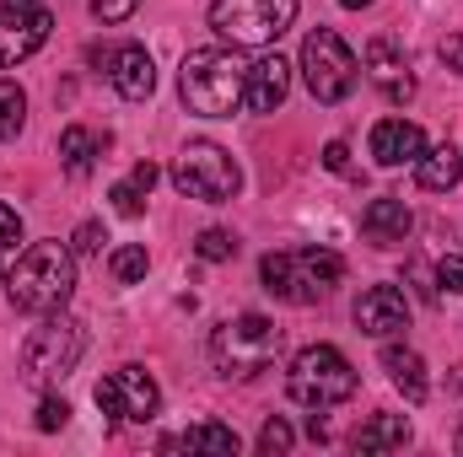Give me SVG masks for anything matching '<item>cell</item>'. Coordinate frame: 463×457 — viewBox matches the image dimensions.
Listing matches in <instances>:
<instances>
[{
  "label": "cell",
  "instance_id": "cell-22",
  "mask_svg": "<svg viewBox=\"0 0 463 457\" xmlns=\"http://www.w3.org/2000/svg\"><path fill=\"white\" fill-rule=\"evenodd\" d=\"M156 178H162V173H156V162H135V173H129L124 183L109 189V200H114L118 216H140V210H146V194L156 189Z\"/></svg>",
  "mask_w": 463,
  "mask_h": 457
},
{
  "label": "cell",
  "instance_id": "cell-19",
  "mask_svg": "<svg viewBox=\"0 0 463 457\" xmlns=\"http://www.w3.org/2000/svg\"><path fill=\"white\" fill-rule=\"evenodd\" d=\"M415 178H420V189H431V194H448V189L463 178V151H458V145H431V151H420V162H415Z\"/></svg>",
  "mask_w": 463,
  "mask_h": 457
},
{
  "label": "cell",
  "instance_id": "cell-10",
  "mask_svg": "<svg viewBox=\"0 0 463 457\" xmlns=\"http://www.w3.org/2000/svg\"><path fill=\"white\" fill-rule=\"evenodd\" d=\"M98 409L114 420H129V425H146L162 409V387L151 382L146 366H118L98 382Z\"/></svg>",
  "mask_w": 463,
  "mask_h": 457
},
{
  "label": "cell",
  "instance_id": "cell-36",
  "mask_svg": "<svg viewBox=\"0 0 463 457\" xmlns=\"http://www.w3.org/2000/svg\"><path fill=\"white\" fill-rule=\"evenodd\" d=\"M340 5H345V11H361V5H372V0H340Z\"/></svg>",
  "mask_w": 463,
  "mask_h": 457
},
{
  "label": "cell",
  "instance_id": "cell-7",
  "mask_svg": "<svg viewBox=\"0 0 463 457\" xmlns=\"http://www.w3.org/2000/svg\"><path fill=\"white\" fill-rule=\"evenodd\" d=\"M173 189L184 200H205V205H227L232 194L242 189V173L232 162L227 145L216 140H189L173 162Z\"/></svg>",
  "mask_w": 463,
  "mask_h": 457
},
{
  "label": "cell",
  "instance_id": "cell-38",
  "mask_svg": "<svg viewBox=\"0 0 463 457\" xmlns=\"http://www.w3.org/2000/svg\"><path fill=\"white\" fill-rule=\"evenodd\" d=\"M11 5H43V0H11Z\"/></svg>",
  "mask_w": 463,
  "mask_h": 457
},
{
  "label": "cell",
  "instance_id": "cell-29",
  "mask_svg": "<svg viewBox=\"0 0 463 457\" xmlns=\"http://www.w3.org/2000/svg\"><path fill=\"white\" fill-rule=\"evenodd\" d=\"M65 420H71V404L65 398H43L38 404V431H65Z\"/></svg>",
  "mask_w": 463,
  "mask_h": 457
},
{
  "label": "cell",
  "instance_id": "cell-13",
  "mask_svg": "<svg viewBox=\"0 0 463 457\" xmlns=\"http://www.w3.org/2000/svg\"><path fill=\"white\" fill-rule=\"evenodd\" d=\"M366 76L377 81V92L388 103H410L415 98V76H410V60L393 38H372L366 43Z\"/></svg>",
  "mask_w": 463,
  "mask_h": 457
},
{
  "label": "cell",
  "instance_id": "cell-18",
  "mask_svg": "<svg viewBox=\"0 0 463 457\" xmlns=\"http://www.w3.org/2000/svg\"><path fill=\"white\" fill-rule=\"evenodd\" d=\"M383 371H388V382L410 398V404H426L431 398V377H426V360L410 350V344H388L383 350Z\"/></svg>",
  "mask_w": 463,
  "mask_h": 457
},
{
  "label": "cell",
  "instance_id": "cell-32",
  "mask_svg": "<svg viewBox=\"0 0 463 457\" xmlns=\"http://www.w3.org/2000/svg\"><path fill=\"white\" fill-rule=\"evenodd\" d=\"M22 242V216L11 205H0V247H16Z\"/></svg>",
  "mask_w": 463,
  "mask_h": 457
},
{
  "label": "cell",
  "instance_id": "cell-9",
  "mask_svg": "<svg viewBox=\"0 0 463 457\" xmlns=\"http://www.w3.org/2000/svg\"><path fill=\"white\" fill-rule=\"evenodd\" d=\"M302 76H307V92L318 103H345L361 81V60L350 54V43L335 27H318L302 43Z\"/></svg>",
  "mask_w": 463,
  "mask_h": 457
},
{
  "label": "cell",
  "instance_id": "cell-24",
  "mask_svg": "<svg viewBox=\"0 0 463 457\" xmlns=\"http://www.w3.org/2000/svg\"><path fill=\"white\" fill-rule=\"evenodd\" d=\"M22 124H27V92H22L16 81H0V145L16 140Z\"/></svg>",
  "mask_w": 463,
  "mask_h": 457
},
{
  "label": "cell",
  "instance_id": "cell-17",
  "mask_svg": "<svg viewBox=\"0 0 463 457\" xmlns=\"http://www.w3.org/2000/svg\"><path fill=\"white\" fill-rule=\"evenodd\" d=\"M415 227V216H410V205L404 200H393V194H383V200H372L366 210H361V237L372 242V247H399L404 237Z\"/></svg>",
  "mask_w": 463,
  "mask_h": 457
},
{
  "label": "cell",
  "instance_id": "cell-35",
  "mask_svg": "<svg viewBox=\"0 0 463 457\" xmlns=\"http://www.w3.org/2000/svg\"><path fill=\"white\" fill-rule=\"evenodd\" d=\"M448 387H453V393H463V366L453 371V377H448Z\"/></svg>",
  "mask_w": 463,
  "mask_h": 457
},
{
  "label": "cell",
  "instance_id": "cell-15",
  "mask_svg": "<svg viewBox=\"0 0 463 457\" xmlns=\"http://www.w3.org/2000/svg\"><path fill=\"white\" fill-rule=\"evenodd\" d=\"M109 81H114V92L124 103H146L156 92V65L140 43H118L109 54Z\"/></svg>",
  "mask_w": 463,
  "mask_h": 457
},
{
  "label": "cell",
  "instance_id": "cell-23",
  "mask_svg": "<svg viewBox=\"0 0 463 457\" xmlns=\"http://www.w3.org/2000/svg\"><path fill=\"white\" fill-rule=\"evenodd\" d=\"M60 156H65V173H71V178H87L92 162H98V135H92L87 124H71V129L60 135Z\"/></svg>",
  "mask_w": 463,
  "mask_h": 457
},
{
  "label": "cell",
  "instance_id": "cell-37",
  "mask_svg": "<svg viewBox=\"0 0 463 457\" xmlns=\"http://www.w3.org/2000/svg\"><path fill=\"white\" fill-rule=\"evenodd\" d=\"M453 452H463V425H458V436H453Z\"/></svg>",
  "mask_w": 463,
  "mask_h": 457
},
{
  "label": "cell",
  "instance_id": "cell-28",
  "mask_svg": "<svg viewBox=\"0 0 463 457\" xmlns=\"http://www.w3.org/2000/svg\"><path fill=\"white\" fill-rule=\"evenodd\" d=\"M437 291H448V296H463V253H448V258L437 264Z\"/></svg>",
  "mask_w": 463,
  "mask_h": 457
},
{
  "label": "cell",
  "instance_id": "cell-27",
  "mask_svg": "<svg viewBox=\"0 0 463 457\" xmlns=\"http://www.w3.org/2000/svg\"><path fill=\"white\" fill-rule=\"evenodd\" d=\"M291 442H297V436H291V425H286V420H269V425L259 431V452H264V457L291 452Z\"/></svg>",
  "mask_w": 463,
  "mask_h": 457
},
{
  "label": "cell",
  "instance_id": "cell-14",
  "mask_svg": "<svg viewBox=\"0 0 463 457\" xmlns=\"http://www.w3.org/2000/svg\"><path fill=\"white\" fill-rule=\"evenodd\" d=\"M291 92V65L280 54H259L248 65V81H242V108L248 114H275Z\"/></svg>",
  "mask_w": 463,
  "mask_h": 457
},
{
  "label": "cell",
  "instance_id": "cell-30",
  "mask_svg": "<svg viewBox=\"0 0 463 457\" xmlns=\"http://www.w3.org/2000/svg\"><path fill=\"white\" fill-rule=\"evenodd\" d=\"M135 5L140 0H92V16L98 22H124V16H135Z\"/></svg>",
  "mask_w": 463,
  "mask_h": 457
},
{
  "label": "cell",
  "instance_id": "cell-34",
  "mask_svg": "<svg viewBox=\"0 0 463 457\" xmlns=\"http://www.w3.org/2000/svg\"><path fill=\"white\" fill-rule=\"evenodd\" d=\"M324 167H329V173H350V145L345 140H329V145H324Z\"/></svg>",
  "mask_w": 463,
  "mask_h": 457
},
{
  "label": "cell",
  "instance_id": "cell-3",
  "mask_svg": "<svg viewBox=\"0 0 463 457\" xmlns=\"http://www.w3.org/2000/svg\"><path fill=\"white\" fill-rule=\"evenodd\" d=\"M340 275H345V258L329 247H286V253H264V264H259L264 291L291 307L324 302L329 285H340Z\"/></svg>",
  "mask_w": 463,
  "mask_h": 457
},
{
  "label": "cell",
  "instance_id": "cell-20",
  "mask_svg": "<svg viewBox=\"0 0 463 457\" xmlns=\"http://www.w3.org/2000/svg\"><path fill=\"white\" fill-rule=\"evenodd\" d=\"M242 447L232 425H200V431H184V436H162V452H216V457H232Z\"/></svg>",
  "mask_w": 463,
  "mask_h": 457
},
{
  "label": "cell",
  "instance_id": "cell-21",
  "mask_svg": "<svg viewBox=\"0 0 463 457\" xmlns=\"http://www.w3.org/2000/svg\"><path fill=\"white\" fill-rule=\"evenodd\" d=\"M410 442V420L404 415H372L355 431V452H399Z\"/></svg>",
  "mask_w": 463,
  "mask_h": 457
},
{
  "label": "cell",
  "instance_id": "cell-5",
  "mask_svg": "<svg viewBox=\"0 0 463 457\" xmlns=\"http://www.w3.org/2000/svg\"><path fill=\"white\" fill-rule=\"evenodd\" d=\"M286 393L302 409H335V404L355 398V366L335 344H307V350H297V360L286 371Z\"/></svg>",
  "mask_w": 463,
  "mask_h": 457
},
{
  "label": "cell",
  "instance_id": "cell-1",
  "mask_svg": "<svg viewBox=\"0 0 463 457\" xmlns=\"http://www.w3.org/2000/svg\"><path fill=\"white\" fill-rule=\"evenodd\" d=\"M5 296L16 312H33V318L65 312V302L76 296V253L60 242H33L5 275Z\"/></svg>",
  "mask_w": 463,
  "mask_h": 457
},
{
  "label": "cell",
  "instance_id": "cell-25",
  "mask_svg": "<svg viewBox=\"0 0 463 457\" xmlns=\"http://www.w3.org/2000/svg\"><path fill=\"white\" fill-rule=\"evenodd\" d=\"M109 269H114L118 285H135V280H146V269H151V253H146L140 242H129V247H114Z\"/></svg>",
  "mask_w": 463,
  "mask_h": 457
},
{
  "label": "cell",
  "instance_id": "cell-6",
  "mask_svg": "<svg viewBox=\"0 0 463 457\" xmlns=\"http://www.w3.org/2000/svg\"><path fill=\"white\" fill-rule=\"evenodd\" d=\"M81 350H87V334H81L76 318H65V312H43V323L27 334V344H22V377H27L33 387L65 382V377L76 371Z\"/></svg>",
  "mask_w": 463,
  "mask_h": 457
},
{
  "label": "cell",
  "instance_id": "cell-26",
  "mask_svg": "<svg viewBox=\"0 0 463 457\" xmlns=\"http://www.w3.org/2000/svg\"><path fill=\"white\" fill-rule=\"evenodd\" d=\"M194 253L205 258V264H227V258H237V237L222 227H205L200 231V242H194Z\"/></svg>",
  "mask_w": 463,
  "mask_h": 457
},
{
  "label": "cell",
  "instance_id": "cell-2",
  "mask_svg": "<svg viewBox=\"0 0 463 457\" xmlns=\"http://www.w3.org/2000/svg\"><path fill=\"white\" fill-rule=\"evenodd\" d=\"M242 81H248V65L232 49H194V54H184V70H178V92H184L189 114L200 118L237 114L242 108Z\"/></svg>",
  "mask_w": 463,
  "mask_h": 457
},
{
  "label": "cell",
  "instance_id": "cell-16",
  "mask_svg": "<svg viewBox=\"0 0 463 457\" xmlns=\"http://www.w3.org/2000/svg\"><path fill=\"white\" fill-rule=\"evenodd\" d=\"M420 151H426V135H420V124H410V118H383V124L372 129V156H377V167L420 162Z\"/></svg>",
  "mask_w": 463,
  "mask_h": 457
},
{
  "label": "cell",
  "instance_id": "cell-4",
  "mask_svg": "<svg viewBox=\"0 0 463 457\" xmlns=\"http://www.w3.org/2000/svg\"><path fill=\"white\" fill-rule=\"evenodd\" d=\"M275 355H280V329H275L264 312L227 318V323H216V334H211V360H216V371H222V377H237V382L269 371Z\"/></svg>",
  "mask_w": 463,
  "mask_h": 457
},
{
  "label": "cell",
  "instance_id": "cell-33",
  "mask_svg": "<svg viewBox=\"0 0 463 457\" xmlns=\"http://www.w3.org/2000/svg\"><path fill=\"white\" fill-rule=\"evenodd\" d=\"M103 247V227L98 221H87V227L76 231V242H71V253H98Z\"/></svg>",
  "mask_w": 463,
  "mask_h": 457
},
{
  "label": "cell",
  "instance_id": "cell-12",
  "mask_svg": "<svg viewBox=\"0 0 463 457\" xmlns=\"http://www.w3.org/2000/svg\"><path fill=\"white\" fill-rule=\"evenodd\" d=\"M355 329L372 334V340L404 334V329H410V302H404V291H399V285H372V291H361V302H355Z\"/></svg>",
  "mask_w": 463,
  "mask_h": 457
},
{
  "label": "cell",
  "instance_id": "cell-11",
  "mask_svg": "<svg viewBox=\"0 0 463 457\" xmlns=\"http://www.w3.org/2000/svg\"><path fill=\"white\" fill-rule=\"evenodd\" d=\"M49 27H54V16L43 5H11V0H0V70L33 60L49 43Z\"/></svg>",
  "mask_w": 463,
  "mask_h": 457
},
{
  "label": "cell",
  "instance_id": "cell-31",
  "mask_svg": "<svg viewBox=\"0 0 463 457\" xmlns=\"http://www.w3.org/2000/svg\"><path fill=\"white\" fill-rule=\"evenodd\" d=\"M437 54H442V65H448V70H458V76H463V33H448V38L437 43Z\"/></svg>",
  "mask_w": 463,
  "mask_h": 457
},
{
  "label": "cell",
  "instance_id": "cell-8",
  "mask_svg": "<svg viewBox=\"0 0 463 457\" xmlns=\"http://www.w3.org/2000/svg\"><path fill=\"white\" fill-rule=\"evenodd\" d=\"M297 22V0H216L211 27L232 49H264Z\"/></svg>",
  "mask_w": 463,
  "mask_h": 457
}]
</instances>
